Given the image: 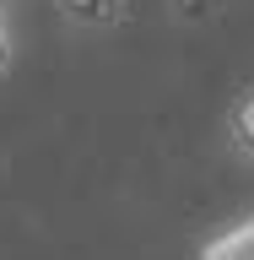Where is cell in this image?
Returning <instances> with one entry per match:
<instances>
[{"label":"cell","mask_w":254,"mask_h":260,"mask_svg":"<svg viewBox=\"0 0 254 260\" xmlns=\"http://www.w3.org/2000/svg\"><path fill=\"white\" fill-rule=\"evenodd\" d=\"M227 136L238 146L243 157H254V87H243L233 98V109H227Z\"/></svg>","instance_id":"cell-2"},{"label":"cell","mask_w":254,"mask_h":260,"mask_svg":"<svg viewBox=\"0 0 254 260\" xmlns=\"http://www.w3.org/2000/svg\"><path fill=\"white\" fill-rule=\"evenodd\" d=\"M200 260H254V217H238L222 233H211L200 244Z\"/></svg>","instance_id":"cell-1"},{"label":"cell","mask_w":254,"mask_h":260,"mask_svg":"<svg viewBox=\"0 0 254 260\" xmlns=\"http://www.w3.org/2000/svg\"><path fill=\"white\" fill-rule=\"evenodd\" d=\"M11 60H16V38H11V22H6V6H0V76L11 71Z\"/></svg>","instance_id":"cell-3"}]
</instances>
